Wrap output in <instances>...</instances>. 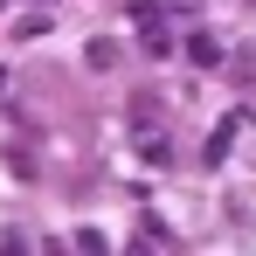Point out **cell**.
<instances>
[{
	"label": "cell",
	"instance_id": "6da1fadb",
	"mask_svg": "<svg viewBox=\"0 0 256 256\" xmlns=\"http://www.w3.org/2000/svg\"><path fill=\"white\" fill-rule=\"evenodd\" d=\"M166 14H173V7H146V0L132 7V28H138V48H146L152 62H160V56H173V28H166Z\"/></svg>",
	"mask_w": 256,
	"mask_h": 256
},
{
	"label": "cell",
	"instance_id": "7a4b0ae2",
	"mask_svg": "<svg viewBox=\"0 0 256 256\" xmlns=\"http://www.w3.org/2000/svg\"><path fill=\"white\" fill-rule=\"evenodd\" d=\"M187 62H194V70H214V62H222V42H214L208 28H194V35H187Z\"/></svg>",
	"mask_w": 256,
	"mask_h": 256
},
{
	"label": "cell",
	"instance_id": "3957f363",
	"mask_svg": "<svg viewBox=\"0 0 256 256\" xmlns=\"http://www.w3.org/2000/svg\"><path fill=\"white\" fill-rule=\"evenodd\" d=\"M236 125H242V118H228V125H222L208 146H201V160H208V166H222V160H228V138H236Z\"/></svg>",
	"mask_w": 256,
	"mask_h": 256
},
{
	"label": "cell",
	"instance_id": "277c9868",
	"mask_svg": "<svg viewBox=\"0 0 256 256\" xmlns=\"http://www.w3.org/2000/svg\"><path fill=\"white\" fill-rule=\"evenodd\" d=\"M138 160H146V166H166V138H160V132H138Z\"/></svg>",
	"mask_w": 256,
	"mask_h": 256
},
{
	"label": "cell",
	"instance_id": "5b68a950",
	"mask_svg": "<svg viewBox=\"0 0 256 256\" xmlns=\"http://www.w3.org/2000/svg\"><path fill=\"white\" fill-rule=\"evenodd\" d=\"M42 35H48V14H28V21L14 28V42H42Z\"/></svg>",
	"mask_w": 256,
	"mask_h": 256
},
{
	"label": "cell",
	"instance_id": "8992f818",
	"mask_svg": "<svg viewBox=\"0 0 256 256\" xmlns=\"http://www.w3.org/2000/svg\"><path fill=\"white\" fill-rule=\"evenodd\" d=\"M84 62H90V70H111V62H118V48H111V42H90Z\"/></svg>",
	"mask_w": 256,
	"mask_h": 256
},
{
	"label": "cell",
	"instance_id": "52a82bcc",
	"mask_svg": "<svg viewBox=\"0 0 256 256\" xmlns=\"http://www.w3.org/2000/svg\"><path fill=\"white\" fill-rule=\"evenodd\" d=\"M70 242H76V250H90V256H104V228H76Z\"/></svg>",
	"mask_w": 256,
	"mask_h": 256
},
{
	"label": "cell",
	"instance_id": "ba28073f",
	"mask_svg": "<svg viewBox=\"0 0 256 256\" xmlns=\"http://www.w3.org/2000/svg\"><path fill=\"white\" fill-rule=\"evenodd\" d=\"M166 7H173V14H194V7H201V0H166Z\"/></svg>",
	"mask_w": 256,
	"mask_h": 256
},
{
	"label": "cell",
	"instance_id": "9c48e42d",
	"mask_svg": "<svg viewBox=\"0 0 256 256\" xmlns=\"http://www.w3.org/2000/svg\"><path fill=\"white\" fill-rule=\"evenodd\" d=\"M0 90H7V70H0Z\"/></svg>",
	"mask_w": 256,
	"mask_h": 256
}]
</instances>
